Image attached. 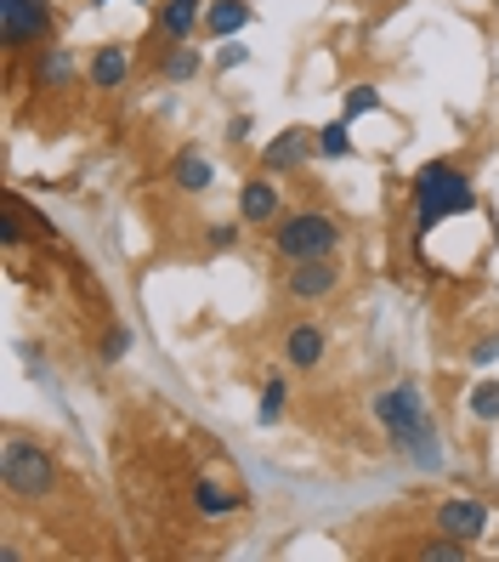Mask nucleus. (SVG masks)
I'll list each match as a JSON object with an SVG mask.
<instances>
[{"label": "nucleus", "instance_id": "obj_6", "mask_svg": "<svg viewBox=\"0 0 499 562\" xmlns=\"http://www.w3.org/2000/svg\"><path fill=\"white\" fill-rule=\"evenodd\" d=\"M313 159H318V125H284V131H273V137L261 143L256 171H268V177H295V171H307Z\"/></svg>", "mask_w": 499, "mask_h": 562}, {"label": "nucleus", "instance_id": "obj_25", "mask_svg": "<svg viewBox=\"0 0 499 562\" xmlns=\"http://www.w3.org/2000/svg\"><path fill=\"white\" fill-rule=\"evenodd\" d=\"M239 239H245V222L239 216H233V222H211L205 227V256H227Z\"/></svg>", "mask_w": 499, "mask_h": 562}, {"label": "nucleus", "instance_id": "obj_4", "mask_svg": "<svg viewBox=\"0 0 499 562\" xmlns=\"http://www.w3.org/2000/svg\"><path fill=\"white\" fill-rule=\"evenodd\" d=\"M57 41V7L52 0H0V46L7 57H35Z\"/></svg>", "mask_w": 499, "mask_h": 562}, {"label": "nucleus", "instance_id": "obj_24", "mask_svg": "<svg viewBox=\"0 0 499 562\" xmlns=\"http://www.w3.org/2000/svg\"><path fill=\"white\" fill-rule=\"evenodd\" d=\"M465 415L483 420V426H494V420H499V381H477L472 392H465Z\"/></svg>", "mask_w": 499, "mask_h": 562}, {"label": "nucleus", "instance_id": "obj_16", "mask_svg": "<svg viewBox=\"0 0 499 562\" xmlns=\"http://www.w3.org/2000/svg\"><path fill=\"white\" fill-rule=\"evenodd\" d=\"M171 188H177V193H188V200L211 193V188H216V159H211L205 148L182 143V148L171 154Z\"/></svg>", "mask_w": 499, "mask_h": 562}, {"label": "nucleus", "instance_id": "obj_7", "mask_svg": "<svg viewBox=\"0 0 499 562\" xmlns=\"http://www.w3.org/2000/svg\"><path fill=\"white\" fill-rule=\"evenodd\" d=\"M29 86H35L41 97H63V91L86 86V63L75 57V46L52 41V46H41L35 57H29Z\"/></svg>", "mask_w": 499, "mask_h": 562}, {"label": "nucleus", "instance_id": "obj_10", "mask_svg": "<svg viewBox=\"0 0 499 562\" xmlns=\"http://www.w3.org/2000/svg\"><path fill=\"white\" fill-rule=\"evenodd\" d=\"M386 449L404 454L415 472H443L449 467V449H443V432H438V415H426L415 426H404V432H386Z\"/></svg>", "mask_w": 499, "mask_h": 562}, {"label": "nucleus", "instance_id": "obj_22", "mask_svg": "<svg viewBox=\"0 0 499 562\" xmlns=\"http://www.w3.org/2000/svg\"><path fill=\"white\" fill-rule=\"evenodd\" d=\"M284 409H290V381L284 375H268V381H261V398H256V420L261 426H279Z\"/></svg>", "mask_w": 499, "mask_h": 562}, {"label": "nucleus", "instance_id": "obj_29", "mask_svg": "<svg viewBox=\"0 0 499 562\" xmlns=\"http://www.w3.org/2000/svg\"><path fill=\"white\" fill-rule=\"evenodd\" d=\"M103 7H109V0H91V12H103Z\"/></svg>", "mask_w": 499, "mask_h": 562}, {"label": "nucleus", "instance_id": "obj_17", "mask_svg": "<svg viewBox=\"0 0 499 562\" xmlns=\"http://www.w3.org/2000/svg\"><path fill=\"white\" fill-rule=\"evenodd\" d=\"M199 75H205V57H199L193 41H165L159 57H154V80L159 86H193Z\"/></svg>", "mask_w": 499, "mask_h": 562}, {"label": "nucleus", "instance_id": "obj_8", "mask_svg": "<svg viewBox=\"0 0 499 562\" xmlns=\"http://www.w3.org/2000/svg\"><path fill=\"white\" fill-rule=\"evenodd\" d=\"M426 415H431V404H426L420 381H392V386H381L370 398V420L381 426V432H404V426H415Z\"/></svg>", "mask_w": 499, "mask_h": 562}, {"label": "nucleus", "instance_id": "obj_26", "mask_svg": "<svg viewBox=\"0 0 499 562\" xmlns=\"http://www.w3.org/2000/svg\"><path fill=\"white\" fill-rule=\"evenodd\" d=\"M245 63H250V46H245V41H222L216 57H211V69H216V75H233V69H245Z\"/></svg>", "mask_w": 499, "mask_h": 562}, {"label": "nucleus", "instance_id": "obj_12", "mask_svg": "<svg viewBox=\"0 0 499 562\" xmlns=\"http://www.w3.org/2000/svg\"><path fill=\"white\" fill-rule=\"evenodd\" d=\"M279 358L290 363L295 375H318L324 370V358H329V329L318 318H295L284 329V341H279Z\"/></svg>", "mask_w": 499, "mask_h": 562}, {"label": "nucleus", "instance_id": "obj_13", "mask_svg": "<svg viewBox=\"0 0 499 562\" xmlns=\"http://www.w3.org/2000/svg\"><path fill=\"white\" fill-rule=\"evenodd\" d=\"M290 205H284V188H279V177H268V171H256V177H245L239 182V216L245 227H261V234H268V227L284 216Z\"/></svg>", "mask_w": 499, "mask_h": 562}, {"label": "nucleus", "instance_id": "obj_23", "mask_svg": "<svg viewBox=\"0 0 499 562\" xmlns=\"http://www.w3.org/2000/svg\"><path fill=\"white\" fill-rule=\"evenodd\" d=\"M131 352H137V329H131V324H109L103 341H97V363H109V370H114V363H125Z\"/></svg>", "mask_w": 499, "mask_h": 562}, {"label": "nucleus", "instance_id": "obj_15", "mask_svg": "<svg viewBox=\"0 0 499 562\" xmlns=\"http://www.w3.org/2000/svg\"><path fill=\"white\" fill-rule=\"evenodd\" d=\"M205 7L211 0H154V41H193L205 29Z\"/></svg>", "mask_w": 499, "mask_h": 562}, {"label": "nucleus", "instance_id": "obj_14", "mask_svg": "<svg viewBox=\"0 0 499 562\" xmlns=\"http://www.w3.org/2000/svg\"><path fill=\"white\" fill-rule=\"evenodd\" d=\"M431 522H438L443 535L477 546V540L488 535V501H477V494H443L438 512H431Z\"/></svg>", "mask_w": 499, "mask_h": 562}, {"label": "nucleus", "instance_id": "obj_9", "mask_svg": "<svg viewBox=\"0 0 499 562\" xmlns=\"http://www.w3.org/2000/svg\"><path fill=\"white\" fill-rule=\"evenodd\" d=\"M131 75H137V52H131L125 41H97L86 52V86L97 97H120L131 86Z\"/></svg>", "mask_w": 499, "mask_h": 562}, {"label": "nucleus", "instance_id": "obj_27", "mask_svg": "<svg viewBox=\"0 0 499 562\" xmlns=\"http://www.w3.org/2000/svg\"><path fill=\"white\" fill-rule=\"evenodd\" d=\"M465 363H472V370H494V363H499V329H494V336H477L472 347H465Z\"/></svg>", "mask_w": 499, "mask_h": 562}, {"label": "nucleus", "instance_id": "obj_3", "mask_svg": "<svg viewBox=\"0 0 499 562\" xmlns=\"http://www.w3.org/2000/svg\"><path fill=\"white\" fill-rule=\"evenodd\" d=\"M268 245H273V256L290 268V261L341 256L347 227H341V216H336V211H324V205H295V211H284V216L268 227Z\"/></svg>", "mask_w": 499, "mask_h": 562}, {"label": "nucleus", "instance_id": "obj_18", "mask_svg": "<svg viewBox=\"0 0 499 562\" xmlns=\"http://www.w3.org/2000/svg\"><path fill=\"white\" fill-rule=\"evenodd\" d=\"M256 18L261 12L250 7V0H211V7H205V35L211 41H239Z\"/></svg>", "mask_w": 499, "mask_h": 562}, {"label": "nucleus", "instance_id": "obj_20", "mask_svg": "<svg viewBox=\"0 0 499 562\" xmlns=\"http://www.w3.org/2000/svg\"><path fill=\"white\" fill-rule=\"evenodd\" d=\"M358 154V137H352V120H324L318 125V159H352Z\"/></svg>", "mask_w": 499, "mask_h": 562}, {"label": "nucleus", "instance_id": "obj_28", "mask_svg": "<svg viewBox=\"0 0 499 562\" xmlns=\"http://www.w3.org/2000/svg\"><path fill=\"white\" fill-rule=\"evenodd\" d=\"M250 131H256L250 114H233V120H227V143H233V148H245V143H250Z\"/></svg>", "mask_w": 499, "mask_h": 562}, {"label": "nucleus", "instance_id": "obj_30", "mask_svg": "<svg viewBox=\"0 0 499 562\" xmlns=\"http://www.w3.org/2000/svg\"><path fill=\"white\" fill-rule=\"evenodd\" d=\"M131 7H154V0H131Z\"/></svg>", "mask_w": 499, "mask_h": 562}, {"label": "nucleus", "instance_id": "obj_1", "mask_svg": "<svg viewBox=\"0 0 499 562\" xmlns=\"http://www.w3.org/2000/svg\"><path fill=\"white\" fill-rule=\"evenodd\" d=\"M409 205H415V250H420L431 227L460 222V216L477 211L472 171H465L460 159H426L420 171L409 177Z\"/></svg>", "mask_w": 499, "mask_h": 562}, {"label": "nucleus", "instance_id": "obj_19", "mask_svg": "<svg viewBox=\"0 0 499 562\" xmlns=\"http://www.w3.org/2000/svg\"><path fill=\"white\" fill-rule=\"evenodd\" d=\"M409 557H415V562H465V557H472V546L438 528V535H420V540L409 546Z\"/></svg>", "mask_w": 499, "mask_h": 562}, {"label": "nucleus", "instance_id": "obj_11", "mask_svg": "<svg viewBox=\"0 0 499 562\" xmlns=\"http://www.w3.org/2000/svg\"><path fill=\"white\" fill-rule=\"evenodd\" d=\"M188 506H193L199 522H227V517H239L250 506V494H245V483H233L222 472H205V477H193Z\"/></svg>", "mask_w": 499, "mask_h": 562}, {"label": "nucleus", "instance_id": "obj_21", "mask_svg": "<svg viewBox=\"0 0 499 562\" xmlns=\"http://www.w3.org/2000/svg\"><path fill=\"white\" fill-rule=\"evenodd\" d=\"M386 109V97H381V86H370V80H358V86H347L341 91V114L358 125V120H370V114H381Z\"/></svg>", "mask_w": 499, "mask_h": 562}, {"label": "nucleus", "instance_id": "obj_5", "mask_svg": "<svg viewBox=\"0 0 499 562\" xmlns=\"http://www.w3.org/2000/svg\"><path fill=\"white\" fill-rule=\"evenodd\" d=\"M347 284V268H341V256H318V261H290L284 268V302L295 307H324V302H336Z\"/></svg>", "mask_w": 499, "mask_h": 562}, {"label": "nucleus", "instance_id": "obj_2", "mask_svg": "<svg viewBox=\"0 0 499 562\" xmlns=\"http://www.w3.org/2000/svg\"><path fill=\"white\" fill-rule=\"evenodd\" d=\"M0 488L12 506H46L63 488V467L46 438L35 432H7L0 438Z\"/></svg>", "mask_w": 499, "mask_h": 562}]
</instances>
